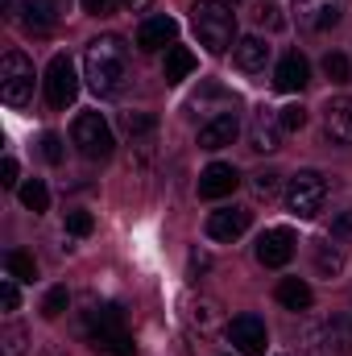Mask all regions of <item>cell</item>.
I'll return each instance as SVG.
<instances>
[{
	"instance_id": "18",
	"label": "cell",
	"mask_w": 352,
	"mask_h": 356,
	"mask_svg": "<svg viewBox=\"0 0 352 356\" xmlns=\"http://www.w3.org/2000/svg\"><path fill=\"white\" fill-rule=\"evenodd\" d=\"M178 33V21L175 17H150V21H141V29H137V50H145V54H158L162 46H170Z\"/></svg>"
},
{
	"instance_id": "23",
	"label": "cell",
	"mask_w": 352,
	"mask_h": 356,
	"mask_svg": "<svg viewBox=\"0 0 352 356\" xmlns=\"http://www.w3.org/2000/svg\"><path fill=\"white\" fill-rule=\"evenodd\" d=\"M4 269H8V277H17V282H33V277H38V261H33L29 253H21V249H8V253H4Z\"/></svg>"
},
{
	"instance_id": "20",
	"label": "cell",
	"mask_w": 352,
	"mask_h": 356,
	"mask_svg": "<svg viewBox=\"0 0 352 356\" xmlns=\"http://www.w3.org/2000/svg\"><path fill=\"white\" fill-rule=\"evenodd\" d=\"M278 302H282L286 311H307V307L315 302V294H311V286H307L303 277H282V282H278Z\"/></svg>"
},
{
	"instance_id": "37",
	"label": "cell",
	"mask_w": 352,
	"mask_h": 356,
	"mask_svg": "<svg viewBox=\"0 0 352 356\" xmlns=\"http://www.w3.org/2000/svg\"><path fill=\"white\" fill-rule=\"evenodd\" d=\"M0 186H17V158L0 162Z\"/></svg>"
},
{
	"instance_id": "7",
	"label": "cell",
	"mask_w": 352,
	"mask_h": 356,
	"mask_svg": "<svg viewBox=\"0 0 352 356\" xmlns=\"http://www.w3.org/2000/svg\"><path fill=\"white\" fill-rule=\"evenodd\" d=\"M294 21L298 29L307 33H323V29H336L344 21V0H294Z\"/></svg>"
},
{
	"instance_id": "15",
	"label": "cell",
	"mask_w": 352,
	"mask_h": 356,
	"mask_svg": "<svg viewBox=\"0 0 352 356\" xmlns=\"http://www.w3.org/2000/svg\"><path fill=\"white\" fill-rule=\"evenodd\" d=\"M307 83H311V67H307V58H303L298 50L282 54V63H278V71H273V88L286 91V95H294V91H303Z\"/></svg>"
},
{
	"instance_id": "34",
	"label": "cell",
	"mask_w": 352,
	"mask_h": 356,
	"mask_svg": "<svg viewBox=\"0 0 352 356\" xmlns=\"http://www.w3.org/2000/svg\"><path fill=\"white\" fill-rule=\"evenodd\" d=\"M4 353L8 356L25 353V332H21V327H8V332H4Z\"/></svg>"
},
{
	"instance_id": "16",
	"label": "cell",
	"mask_w": 352,
	"mask_h": 356,
	"mask_svg": "<svg viewBox=\"0 0 352 356\" xmlns=\"http://www.w3.org/2000/svg\"><path fill=\"white\" fill-rule=\"evenodd\" d=\"M323 129L336 145H352V95H336L323 108Z\"/></svg>"
},
{
	"instance_id": "4",
	"label": "cell",
	"mask_w": 352,
	"mask_h": 356,
	"mask_svg": "<svg viewBox=\"0 0 352 356\" xmlns=\"http://www.w3.org/2000/svg\"><path fill=\"white\" fill-rule=\"evenodd\" d=\"M33 63L21 54V50H4L0 58V99L8 108H25L29 95H33Z\"/></svg>"
},
{
	"instance_id": "25",
	"label": "cell",
	"mask_w": 352,
	"mask_h": 356,
	"mask_svg": "<svg viewBox=\"0 0 352 356\" xmlns=\"http://www.w3.org/2000/svg\"><path fill=\"white\" fill-rule=\"evenodd\" d=\"M323 75H328L332 83H349V79H352V63H349V54H340V50L323 54Z\"/></svg>"
},
{
	"instance_id": "27",
	"label": "cell",
	"mask_w": 352,
	"mask_h": 356,
	"mask_svg": "<svg viewBox=\"0 0 352 356\" xmlns=\"http://www.w3.org/2000/svg\"><path fill=\"white\" fill-rule=\"evenodd\" d=\"M67 302H71V294H67V286H54L46 298H42V315L46 319H58L63 311H67Z\"/></svg>"
},
{
	"instance_id": "31",
	"label": "cell",
	"mask_w": 352,
	"mask_h": 356,
	"mask_svg": "<svg viewBox=\"0 0 352 356\" xmlns=\"http://www.w3.org/2000/svg\"><path fill=\"white\" fill-rule=\"evenodd\" d=\"M99 353H108V356H137V344H133V336H129V332H120V336H112Z\"/></svg>"
},
{
	"instance_id": "36",
	"label": "cell",
	"mask_w": 352,
	"mask_h": 356,
	"mask_svg": "<svg viewBox=\"0 0 352 356\" xmlns=\"http://www.w3.org/2000/svg\"><path fill=\"white\" fill-rule=\"evenodd\" d=\"M0 302H4V311H17V307H21V294H17V282H0Z\"/></svg>"
},
{
	"instance_id": "35",
	"label": "cell",
	"mask_w": 352,
	"mask_h": 356,
	"mask_svg": "<svg viewBox=\"0 0 352 356\" xmlns=\"http://www.w3.org/2000/svg\"><path fill=\"white\" fill-rule=\"evenodd\" d=\"M332 241H352V211L332 220Z\"/></svg>"
},
{
	"instance_id": "11",
	"label": "cell",
	"mask_w": 352,
	"mask_h": 356,
	"mask_svg": "<svg viewBox=\"0 0 352 356\" xmlns=\"http://www.w3.org/2000/svg\"><path fill=\"white\" fill-rule=\"evenodd\" d=\"M294 249H298L294 228H269V232H262V241H257V261L265 269H282V266H290Z\"/></svg>"
},
{
	"instance_id": "14",
	"label": "cell",
	"mask_w": 352,
	"mask_h": 356,
	"mask_svg": "<svg viewBox=\"0 0 352 356\" xmlns=\"http://www.w3.org/2000/svg\"><path fill=\"white\" fill-rule=\"evenodd\" d=\"M237 186H241L237 166H228V162H211V166L199 175V199H224V195H232Z\"/></svg>"
},
{
	"instance_id": "28",
	"label": "cell",
	"mask_w": 352,
	"mask_h": 356,
	"mask_svg": "<svg viewBox=\"0 0 352 356\" xmlns=\"http://www.w3.org/2000/svg\"><path fill=\"white\" fill-rule=\"evenodd\" d=\"M278 116H282V129L286 133H298L307 124V108L303 104H286V108H278Z\"/></svg>"
},
{
	"instance_id": "8",
	"label": "cell",
	"mask_w": 352,
	"mask_h": 356,
	"mask_svg": "<svg viewBox=\"0 0 352 356\" xmlns=\"http://www.w3.org/2000/svg\"><path fill=\"white\" fill-rule=\"evenodd\" d=\"M228 340H232V348L241 356H265V348H269L265 319H257V315H237L228 323Z\"/></svg>"
},
{
	"instance_id": "6",
	"label": "cell",
	"mask_w": 352,
	"mask_h": 356,
	"mask_svg": "<svg viewBox=\"0 0 352 356\" xmlns=\"http://www.w3.org/2000/svg\"><path fill=\"white\" fill-rule=\"evenodd\" d=\"M46 104L50 108H71L75 104V95H79V75H75V67H71V58L67 54H54L50 58V67H46Z\"/></svg>"
},
{
	"instance_id": "26",
	"label": "cell",
	"mask_w": 352,
	"mask_h": 356,
	"mask_svg": "<svg viewBox=\"0 0 352 356\" xmlns=\"http://www.w3.org/2000/svg\"><path fill=\"white\" fill-rule=\"evenodd\" d=\"M120 124H125V133H129V137H145V133H154V129H158V116H154V112H125V116H120Z\"/></svg>"
},
{
	"instance_id": "13",
	"label": "cell",
	"mask_w": 352,
	"mask_h": 356,
	"mask_svg": "<svg viewBox=\"0 0 352 356\" xmlns=\"http://www.w3.org/2000/svg\"><path fill=\"white\" fill-rule=\"evenodd\" d=\"M237 133H241V120H237V112L228 108V112H216L211 120H203L199 124V149H224V145H232L237 141Z\"/></svg>"
},
{
	"instance_id": "12",
	"label": "cell",
	"mask_w": 352,
	"mask_h": 356,
	"mask_svg": "<svg viewBox=\"0 0 352 356\" xmlns=\"http://www.w3.org/2000/svg\"><path fill=\"white\" fill-rule=\"evenodd\" d=\"M282 116L273 112V108H257L253 112V120H249V149L253 154H273V149H282Z\"/></svg>"
},
{
	"instance_id": "3",
	"label": "cell",
	"mask_w": 352,
	"mask_h": 356,
	"mask_svg": "<svg viewBox=\"0 0 352 356\" xmlns=\"http://www.w3.org/2000/svg\"><path fill=\"white\" fill-rule=\"evenodd\" d=\"M71 141H75V149H79L88 162H108L112 149H116V137H112V129H108V120H104L99 112H79V116H75Z\"/></svg>"
},
{
	"instance_id": "32",
	"label": "cell",
	"mask_w": 352,
	"mask_h": 356,
	"mask_svg": "<svg viewBox=\"0 0 352 356\" xmlns=\"http://www.w3.org/2000/svg\"><path fill=\"white\" fill-rule=\"evenodd\" d=\"M278 170H257V175H253V191H257V195H262V199H269V195H278Z\"/></svg>"
},
{
	"instance_id": "10",
	"label": "cell",
	"mask_w": 352,
	"mask_h": 356,
	"mask_svg": "<svg viewBox=\"0 0 352 356\" xmlns=\"http://www.w3.org/2000/svg\"><path fill=\"white\" fill-rule=\"evenodd\" d=\"M83 327H88V336H91V348H104V344H108L112 336L129 332V327H125V311H120L116 302L91 307L88 315H83Z\"/></svg>"
},
{
	"instance_id": "2",
	"label": "cell",
	"mask_w": 352,
	"mask_h": 356,
	"mask_svg": "<svg viewBox=\"0 0 352 356\" xmlns=\"http://www.w3.org/2000/svg\"><path fill=\"white\" fill-rule=\"evenodd\" d=\"M191 25H195V38L211 54H224L228 46H237V13H232L228 0H195L191 4Z\"/></svg>"
},
{
	"instance_id": "30",
	"label": "cell",
	"mask_w": 352,
	"mask_h": 356,
	"mask_svg": "<svg viewBox=\"0 0 352 356\" xmlns=\"http://www.w3.org/2000/svg\"><path fill=\"white\" fill-rule=\"evenodd\" d=\"M63 154H67V149H63V137H58V133H42V158H46L50 166H58Z\"/></svg>"
},
{
	"instance_id": "17",
	"label": "cell",
	"mask_w": 352,
	"mask_h": 356,
	"mask_svg": "<svg viewBox=\"0 0 352 356\" xmlns=\"http://www.w3.org/2000/svg\"><path fill=\"white\" fill-rule=\"evenodd\" d=\"M21 25H25V33H33V38L54 33V25H58V4H54V0H25V4H21Z\"/></svg>"
},
{
	"instance_id": "29",
	"label": "cell",
	"mask_w": 352,
	"mask_h": 356,
	"mask_svg": "<svg viewBox=\"0 0 352 356\" xmlns=\"http://www.w3.org/2000/svg\"><path fill=\"white\" fill-rule=\"evenodd\" d=\"M67 232H71V236H91V232H95L91 211H67Z\"/></svg>"
},
{
	"instance_id": "39",
	"label": "cell",
	"mask_w": 352,
	"mask_h": 356,
	"mask_svg": "<svg viewBox=\"0 0 352 356\" xmlns=\"http://www.w3.org/2000/svg\"><path fill=\"white\" fill-rule=\"evenodd\" d=\"M125 4H129V8H133V13H141V8H150V4H154V0H125Z\"/></svg>"
},
{
	"instance_id": "21",
	"label": "cell",
	"mask_w": 352,
	"mask_h": 356,
	"mask_svg": "<svg viewBox=\"0 0 352 356\" xmlns=\"http://www.w3.org/2000/svg\"><path fill=\"white\" fill-rule=\"evenodd\" d=\"M195 67H199V58H195L186 46H170V50H166V67H162V75H166V83H182L186 75H195Z\"/></svg>"
},
{
	"instance_id": "5",
	"label": "cell",
	"mask_w": 352,
	"mask_h": 356,
	"mask_svg": "<svg viewBox=\"0 0 352 356\" xmlns=\"http://www.w3.org/2000/svg\"><path fill=\"white\" fill-rule=\"evenodd\" d=\"M328 203V178L319 170H298L286 186V207L298 216V220H315Z\"/></svg>"
},
{
	"instance_id": "24",
	"label": "cell",
	"mask_w": 352,
	"mask_h": 356,
	"mask_svg": "<svg viewBox=\"0 0 352 356\" xmlns=\"http://www.w3.org/2000/svg\"><path fill=\"white\" fill-rule=\"evenodd\" d=\"M315 269H319L323 277H336V273L344 269V253L332 249L328 241H319V245H315Z\"/></svg>"
},
{
	"instance_id": "38",
	"label": "cell",
	"mask_w": 352,
	"mask_h": 356,
	"mask_svg": "<svg viewBox=\"0 0 352 356\" xmlns=\"http://www.w3.org/2000/svg\"><path fill=\"white\" fill-rule=\"evenodd\" d=\"M257 21L269 25V29H282V17H278V8H273V4H265L262 13H257Z\"/></svg>"
},
{
	"instance_id": "33",
	"label": "cell",
	"mask_w": 352,
	"mask_h": 356,
	"mask_svg": "<svg viewBox=\"0 0 352 356\" xmlns=\"http://www.w3.org/2000/svg\"><path fill=\"white\" fill-rule=\"evenodd\" d=\"M79 4H83V13H88V17H112L125 0H79Z\"/></svg>"
},
{
	"instance_id": "1",
	"label": "cell",
	"mask_w": 352,
	"mask_h": 356,
	"mask_svg": "<svg viewBox=\"0 0 352 356\" xmlns=\"http://www.w3.org/2000/svg\"><path fill=\"white\" fill-rule=\"evenodd\" d=\"M83 79L104 99L125 91V83H129V46H125V38L104 33V38L88 42V50H83Z\"/></svg>"
},
{
	"instance_id": "22",
	"label": "cell",
	"mask_w": 352,
	"mask_h": 356,
	"mask_svg": "<svg viewBox=\"0 0 352 356\" xmlns=\"http://www.w3.org/2000/svg\"><path fill=\"white\" fill-rule=\"evenodd\" d=\"M17 195H21V203H25L33 216H42V211L50 207V191H46V182H42V178H29V182H21V186H17Z\"/></svg>"
},
{
	"instance_id": "9",
	"label": "cell",
	"mask_w": 352,
	"mask_h": 356,
	"mask_svg": "<svg viewBox=\"0 0 352 356\" xmlns=\"http://www.w3.org/2000/svg\"><path fill=\"white\" fill-rule=\"evenodd\" d=\"M249 224H253L249 207H220V211L207 216V236L220 241V245H232V241H241L249 232Z\"/></svg>"
},
{
	"instance_id": "19",
	"label": "cell",
	"mask_w": 352,
	"mask_h": 356,
	"mask_svg": "<svg viewBox=\"0 0 352 356\" xmlns=\"http://www.w3.org/2000/svg\"><path fill=\"white\" fill-rule=\"evenodd\" d=\"M232 63H237L245 75H257V71H265V63H269V46H265L262 38H241V42L232 46Z\"/></svg>"
}]
</instances>
